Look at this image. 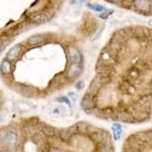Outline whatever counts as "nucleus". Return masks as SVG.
Here are the masks:
<instances>
[{
	"mask_svg": "<svg viewBox=\"0 0 152 152\" xmlns=\"http://www.w3.org/2000/svg\"><path fill=\"white\" fill-rule=\"evenodd\" d=\"M2 142L7 147H14L16 145V142H18V136L14 132L8 131L2 137Z\"/></svg>",
	"mask_w": 152,
	"mask_h": 152,
	"instance_id": "1",
	"label": "nucleus"
},
{
	"mask_svg": "<svg viewBox=\"0 0 152 152\" xmlns=\"http://www.w3.org/2000/svg\"><path fill=\"white\" fill-rule=\"evenodd\" d=\"M68 54H69V57L73 64H80V63H81V61H82L81 53L79 52V50L76 47L70 46V47L68 48Z\"/></svg>",
	"mask_w": 152,
	"mask_h": 152,
	"instance_id": "2",
	"label": "nucleus"
},
{
	"mask_svg": "<svg viewBox=\"0 0 152 152\" xmlns=\"http://www.w3.org/2000/svg\"><path fill=\"white\" fill-rule=\"evenodd\" d=\"M81 107L85 111H90L94 107V99L90 95H85L83 97V99L81 100Z\"/></svg>",
	"mask_w": 152,
	"mask_h": 152,
	"instance_id": "3",
	"label": "nucleus"
},
{
	"mask_svg": "<svg viewBox=\"0 0 152 152\" xmlns=\"http://www.w3.org/2000/svg\"><path fill=\"white\" fill-rule=\"evenodd\" d=\"M81 67L80 64H72L68 69V77L69 78H76L81 73Z\"/></svg>",
	"mask_w": 152,
	"mask_h": 152,
	"instance_id": "4",
	"label": "nucleus"
},
{
	"mask_svg": "<svg viewBox=\"0 0 152 152\" xmlns=\"http://www.w3.org/2000/svg\"><path fill=\"white\" fill-rule=\"evenodd\" d=\"M134 5L140 10L146 11L150 8V0H134Z\"/></svg>",
	"mask_w": 152,
	"mask_h": 152,
	"instance_id": "5",
	"label": "nucleus"
},
{
	"mask_svg": "<svg viewBox=\"0 0 152 152\" xmlns=\"http://www.w3.org/2000/svg\"><path fill=\"white\" fill-rule=\"evenodd\" d=\"M31 19L34 23H46V21L48 20V16L46 15L45 13H37V14H34Z\"/></svg>",
	"mask_w": 152,
	"mask_h": 152,
	"instance_id": "6",
	"label": "nucleus"
},
{
	"mask_svg": "<svg viewBox=\"0 0 152 152\" xmlns=\"http://www.w3.org/2000/svg\"><path fill=\"white\" fill-rule=\"evenodd\" d=\"M19 52H20V46H15V47L11 48L7 53V59L9 60H13L18 56Z\"/></svg>",
	"mask_w": 152,
	"mask_h": 152,
	"instance_id": "7",
	"label": "nucleus"
},
{
	"mask_svg": "<svg viewBox=\"0 0 152 152\" xmlns=\"http://www.w3.org/2000/svg\"><path fill=\"white\" fill-rule=\"evenodd\" d=\"M10 63L8 62L7 60H3L0 64V71H1L3 74H8L10 72Z\"/></svg>",
	"mask_w": 152,
	"mask_h": 152,
	"instance_id": "8",
	"label": "nucleus"
},
{
	"mask_svg": "<svg viewBox=\"0 0 152 152\" xmlns=\"http://www.w3.org/2000/svg\"><path fill=\"white\" fill-rule=\"evenodd\" d=\"M44 41V37L41 35H35L31 36V38L28 39V44L29 45H38V44L42 43Z\"/></svg>",
	"mask_w": 152,
	"mask_h": 152,
	"instance_id": "9",
	"label": "nucleus"
},
{
	"mask_svg": "<svg viewBox=\"0 0 152 152\" xmlns=\"http://www.w3.org/2000/svg\"><path fill=\"white\" fill-rule=\"evenodd\" d=\"M72 131L73 130L71 128H67V129H62L60 130V137L63 139H68L72 136Z\"/></svg>",
	"mask_w": 152,
	"mask_h": 152,
	"instance_id": "10",
	"label": "nucleus"
},
{
	"mask_svg": "<svg viewBox=\"0 0 152 152\" xmlns=\"http://www.w3.org/2000/svg\"><path fill=\"white\" fill-rule=\"evenodd\" d=\"M113 131H114L115 139L119 140L120 137H121V133H122V126L119 124H115L114 127H113Z\"/></svg>",
	"mask_w": 152,
	"mask_h": 152,
	"instance_id": "11",
	"label": "nucleus"
},
{
	"mask_svg": "<svg viewBox=\"0 0 152 152\" xmlns=\"http://www.w3.org/2000/svg\"><path fill=\"white\" fill-rule=\"evenodd\" d=\"M99 152H114V149L111 145V143H102L99 148Z\"/></svg>",
	"mask_w": 152,
	"mask_h": 152,
	"instance_id": "12",
	"label": "nucleus"
},
{
	"mask_svg": "<svg viewBox=\"0 0 152 152\" xmlns=\"http://www.w3.org/2000/svg\"><path fill=\"white\" fill-rule=\"evenodd\" d=\"M87 7L95 11H104L105 9L104 6L99 5V4H87Z\"/></svg>",
	"mask_w": 152,
	"mask_h": 152,
	"instance_id": "13",
	"label": "nucleus"
},
{
	"mask_svg": "<svg viewBox=\"0 0 152 152\" xmlns=\"http://www.w3.org/2000/svg\"><path fill=\"white\" fill-rule=\"evenodd\" d=\"M44 132L47 136H53L54 133H55V130L52 127H46V128H44Z\"/></svg>",
	"mask_w": 152,
	"mask_h": 152,
	"instance_id": "14",
	"label": "nucleus"
},
{
	"mask_svg": "<svg viewBox=\"0 0 152 152\" xmlns=\"http://www.w3.org/2000/svg\"><path fill=\"white\" fill-rule=\"evenodd\" d=\"M35 91L36 89H34V88H31V87H24V91L23 94H26L28 96H31L33 94H35Z\"/></svg>",
	"mask_w": 152,
	"mask_h": 152,
	"instance_id": "15",
	"label": "nucleus"
},
{
	"mask_svg": "<svg viewBox=\"0 0 152 152\" xmlns=\"http://www.w3.org/2000/svg\"><path fill=\"white\" fill-rule=\"evenodd\" d=\"M57 100L59 102H66L69 107H71V102H70V100L67 99L66 96H62V97H59V99H57Z\"/></svg>",
	"mask_w": 152,
	"mask_h": 152,
	"instance_id": "16",
	"label": "nucleus"
},
{
	"mask_svg": "<svg viewBox=\"0 0 152 152\" xmlns=\"http://www.w3.org/2000/svg\"><path fill=\"white\" fill-rule=\"evenodd\" d=\"M83 85H84V82L83 81H79L78 83H76V87L78 88V89H81V86H83Z\"/></svg>",
	"mask_w": 152,
	"mask_h": 152,
	"instance_id": "17",
	"label": "nucleus"
},
{
	"mask_svg": "<svg viewBox=\"0 0 152 152\" xmlns=\"http://www.w3.org/2000/svg\"><path fill=\"white\" fill-rule=\"evenodd\" d=\"M99 16H100V18H107V16H109V14H107V12H105V13H102V14H99Z\"/></svg>",
	"mask_w": 152,
	"mask_h": 152,
	"instance_id": "18",
	"label": "nucleus"
},
{
	"mask_svg": "<svg viewBox=\"0 0 152 152\" xmlns=\"http://www.w3.org/2000/svg\"><path fill=\"white\" fill-rule=\"evenodd\" d=\"M0 152H9V150H7V149H2V150H0Z\"/></svg>",
	"mask_w": 152,
	"mask_h": 152,
	"instance_id": "19",
	"label": "nucleus"
},
{
	"mask_svg": "<svg viewBox=\"0 0 152 152\" xmlns=\"http://www.w3.org/2000/svg\"><path fill=\"white\" fill-rule=\"evenodd\" d=\"M2 49H3V46H2V44H1V43H0V53H1Z\"/></svg>",
	"mask_w": 152,
	"mask_h": 152,
	"instance_id": "20",
	"label": "nucleus"
},
{
	"mask_svg": "<svg viewBox=\"0 0 152 152\" xmlns=\"http://www.w3.org/2000/svg\"><path fill=\"white\" fill-rule=\"evenodd\" d=\"M51 152H63V151H61V150H58V149H56V150H52Z\"/></svg>",
	"mask_w": 152,
	"mask_h": 152,
	"instance_id": "21",
	"label": "nucleus"
},
{
	"mask_svg": "<svg viewBox=\"0 0 152 152\" xmlns=\"http://www.w3.org/2000/svg\"><path fill=\"white\" fill-rule=\"evenodd\" d=\"M114 1H116V2H120V1H123V0H114Z\"/></svg>",
	"mask_w": 152,
	"mask_h": 152,
	"instance_id": "22",
	"label": "nucleus"
}]
</instances>
